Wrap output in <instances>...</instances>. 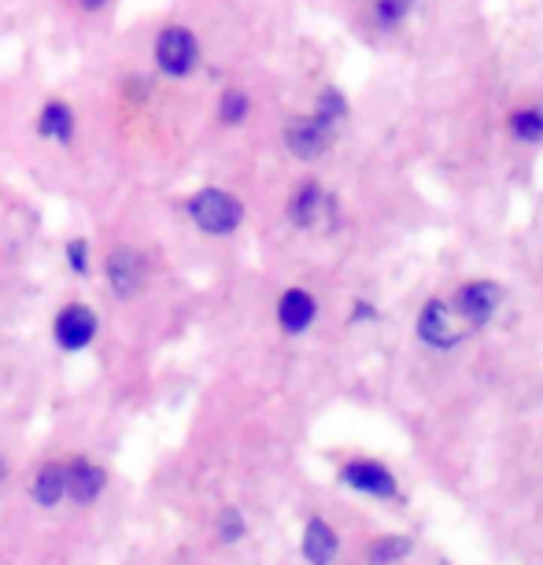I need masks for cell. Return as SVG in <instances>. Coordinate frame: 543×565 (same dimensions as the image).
I'll return each instance as SVG.
<instances>
[{
  "label": "cell",
  "mask_w": 543,
  "mask_h": 565,
  "mask_svg": "<svg viewBox=\"0 0 543 565\" xmlns=\"http://www.w3.org/2000/svg\"><path fill=\"white\" fill-rule=\"evenodd\" d=\"M181 215L204 237L226 241L244 226V200L222 185H204L181 200Z\"/></svg>",
  "instance_id": "cell-1"
},
{
  "label": "cell",
  "mask_w": 543,
  "mask_h": 565,
  "mask_svg": "<svg viewBox=\"0 0 543 565\" xmlns=\"http://www.w3.org/2000/svg\"><path fill=\"white\" fill-rule=\"evenodd\" d=\"M152 63L156 78L163 82H189L204 67V45L196 30L185 23H163L152 38Z\"/></svg>",
  "instance_id": "cell-2"
},
{
  "label": "cell",
  "mask_w": 543,
  "mask_h": 565,
  "mask_svg": "<svg viewBox=\"0 0 543 565\" xmlns=\"http://www.w3.org/2000/svg\"><path fill=\"white\" fill-rule=\"evenodd\" d=\"M285 218L296 230L337 226V196L318 178H300L285 200Z\"/></svg>",
  "instance_id": "cell-3"
},
{
  "label": "cell",
  "mask_w": 543,
  "mask_h": 565,
  "mask_svg": "<svg viewBox=\"0 0 543 565\" xmlns=\"http://www.w3.org/2000/svg\"><path fill=\"white\" fill-rule=\"evenodd\" d=\"M148 274H152V263L134 244H115L104 255V281L115 300H137L148 289Z\"/></svg>",
  "instance_id": "cell-4"
},
{
  "label": "cell",
  "mask_w": 543,
  "mask_h": 565,
  "mask_svg": "<svg viewBox=\"0 0 543 565\" xmlns=\"http://www.w3.org/2000/svg\"><path fill=\"white\" fill-rule=\"evenodd\" d=\"M337 137H340V130L326 126L315 111L289 115V119H285V126H281L285 148H289V156L300 159V163H318V159H322L329 148L337 145Z\"/></svg>",
  "instance_id": "cell-5"
},
{
  "label": "cell",
  "mask_w": 543,
  "mask_h": 565,
  "mask_svg": "<svg viewBox=\"0 0 543 565\" xmlns=\"http://www.w3.org/2000/svg\"><path fill=\"white\" fill-rule=\"evenodd\" d=\"M100 337V315L97 307L71 300L63 303L56 315H52V344H56L63 355H78Z\"/></svg>",
  "instance_id": "cell-6"
},
{
  "label": "cell",
  "mask_w": 543,
  "mask_h": 565,
  "mask_svg": "<svg viewBox=\"0 0 543 565\" xmlns=\"http://www.w3.org/2000/svg\"><path fill=\"white\" fill-rule=\"evenodd\" d=\"M503 307V285L488 281V277H473L462 281L451 296V311L459 315V322L466 329H485Z\"/></svg>",
  "instance_id": "cell-7"
},
{
  "label": "cell",
  "mask_w": 543,
  "mask_h": 565,
  "mask_svg": "<svg viewBox=\"0 0 543 565\" xmlns=\"http://www.w3.org/2000/svg\"><path fill=\"white\" fill-rule=\"evenodd\" d=\"M414 333L425 348L433 351H455L466 340V326L459 322V315L451 311V303L433 296V300L422 303L418 322H414Z\"/></svg>",
  "instance_id": "cell-8"
},
{
  "label": "cell",
  "mask_w": 543,
  "mask_h": 565,
  "mask_svg": "<svg viewBox=\"0 0 543 565\" xmlns=\"http://www.w3.org/2000/svg\"><path fill=\"white\" fill-rule=\"evenodd\" d=\"M63 484H67L71 507L89 510L108 492V469L89 455H71V458H63Z\"/></svg>",
  "instance_id": "cell-9"
},
{
  "label": "cell",
  "mask_w": 543,
  "mask_h": 565,
  "mask_svg": "<svg viewBox=\"0 0 543 565\" xmlns=\"http://www.w3.org/2000/svg\"><path fill=\"white\" fill-rule=\"evenodd\" d=\"M34 137L45 145H56V148H74L78 141V111H74L71 100L63 97H49L45 104L38 108L34 115Z\"/></svg>",
  "instance_id": "cell-10"
},
{
  "label": "cell",
  "mask_w": 543,
  "mask_h": 565,
  "mask_svg": "<svg viewBox=\"0 0 543 565\" xmlns=\"http://www.w3.org/2000/svg\"><path fill=\"white\" fill-rule=\"evenodd\" d=\"M274 318H278V329L285 337H304L307 329L318 322V300L315 292H307L304 285H292L278 296V307H274Z\"/></svg>",
  "instance_id": "cell-11"
},
{
  "label": "cell",
  "mask_w": 543,
  "mask_h": 565,
  "mask_svg": "<svg viewBox=\"0 0 543 565\" xmlns=\"http://www.w3.org/2000/svg\"><path fill=\"white\" fill-rule=\"evenodd\" d=\"M418 4L422 0H366L362 23H366V30L374 38H392L411 23L414 12H418Z\"/></svg>",
  "instance_id": "cell-12"
},
{
  "label": "cell",
  "mask_w": 543,
  "mask_h": 565,
  "mask_svg": "<svg viewBox=\"0 0 543 565\" xmlns=\"http://www.w3.org/2000/svg\"><path fill=\"white\" fill-rule=\"evenodd\" d=\"M340 481L348 488H355L362 495H377V499H392L396 495V477L388 473L381 462H370V458H355L340 469Z\"/></svg>",
  "instance_id": "cell-13"
},
{
  "label": "cell",
  "mask_w": 543,
  "mask_h": 565,
  "mask_svg": "<svg viewBox=\"0 0 543 565\" xmlns=\"http://www.w3.org/2000/svg\"><path fill=\"white\" fill-rule=\"evenodd\" d=\"M503 130L514 145L521 148H540L543 145V100H525L514 104L503 119Z\"/></svg>",
  "instance_id": "cell-14"
},
{
  "label": "cell",
  "mask_w": 543,
  "mask_h": 565,
  "mask_svg": "<svg viewBox=\"0 0 543 565\" xmlns=\"http://www.w3.org/2000/svg\"><path fill=\"white\" fill-rule=\"evenodd\" d=\"M30 503L41 510H56L60 503H67V484H63V458H49L41 462V469L34 473V481L26 488Z\"/></svg>",
  "instance_id": "cell-15"
},
{
  "label": "cell",
  "mask_w": 543,
  "mask_h": 565,
  "mask_svg": "<svg viewBox=\"0 0 543 565\" xmlns=\"http://www.w3.org/2000/svg\"><path fill=\"white\" fill-rule=\"evenodd\" d=\"M337 532L329 529V521L322 518H311L304 525V540H300V551H304V558L307 565H333L337 558Z\"/></svg>",
  "instance_id": "cell-16"
},
{
  "label": "cell",
  "mask_w": 543,
  "mask_h": 565,
  "mask_svg": "<svg viewBox=\"0 0 543 565\" xmlns=\"http://www.w3.org/2000/svg\"><path fill=\"white\" fill-rule=\"evenodd\" d=\"M252 115H255V100H252L248 89H241V85H226V89L219 93L215 122L222 126V130H241Z\"/></svg>",
  "instance_id": "cell-17"
},
{
  "label": "cell",
  "mask_w": 543,
  "mask_h": 565,
  "mask_svg": "<svg viewBox=\"0 0 543 565\" xmlns=\"http://www.w3.org/2000/svg\"><path fill=\"white\" fill-rule=\"evenodd\" d=\"M311 111H315L326 126H333V130H344L348 119H351V100H348V93L340 89L337 82H326L322 89L315 93Z\"/></svg>",
  "instance_id": "cell-18"
},
{
  "label": "cell",
  "mask_w": 543,
  "mask_h": 565,
  "mask_svg": "<svg viewBox=\"0 0 543 565\" xmlns=\"http://www.w3.org/2000/svg\"><path fill=\"white\" fill-rule=\"evenodd\" d=\"M63 266L74 277H89L93 274V241L89 237H67L63 241Z\"/></svg>",
  "instance_id": "cell-19"
},
{
  "label": "cell",
  "mask_w": 543,
  "mask_h": 565,
  "mask_svg": "<svg viewBox=\"0 0 543 565\" xmlns=\"http://www.w3.org/2000/svg\"><path fill=\"white\" fill-rule=\"evenodd\" d=\"M215 536L219 543H226V547H237V543L248 536V518H244V510L241 507H226V510H219V518H215Z\"/></svg>",
  "instance_id": "cell-20"
},
{
  "label": "cell",
  "mask_w": 543,
  "mask_h": 565,
  "mask_svg": "<svg viewBox=\"0 0 543 565\" xmlns=\"http://www.w3.org/2000/svg\"><path fill=\"white\" fill-rule=\"evenodd\" d=\"M411 554V540L407 536H381L366 547V562L370 565H388V562H400Z\"/></svg>",
  "instance_id": "cell-21"
},
{
  "label": "cell",
  "mask_w": 543,
  "mask_h": 565,
  "mask_svg": "<svg viewBox=\"0 0 543 565\" xmlns=\"http://www.w3.org/2000/svg\"><path fill=\"white\" fill-rule=\"evenodd\" d=\"M119 93H123L126 104L145 108V104L156 97V78H152V74H126V78L119 82Z\"/></svg>",
  "instance_id": "cell-22"
},
{
  "label": "cell",
  "mask_w": 543,
  "mask_h": 565,
  "mask_svg": "<svg viewBox=\"0 0 543 565\" xmlns=\"http://www.w3.org/2000/svg\"><path fill=\"white\" fill-rule=\"evenodd\" d=\"M351 322H355V326L377 322V303H374V300H366V296H359V300L351 303Z\"/></svg>",
  "instance_id": "cell-23"
},
{
  "label": "cell",
  "mask_w": 543,
  "mask_h": 565,
  "mask_svg": "<svg viewBox=\"0 0 543 565\" xmlns=\"http://www.w3.org/2000/svg\"><path fill=\"white\" fill-rule=\"evenodd\" d=\"M74 4H78L82 15H104L115 4V0H74Z\"/></svg>",
  "instance_id": "cell-24"
},
{
  "label": "cell",
  "mask_w": 543,
  "mask_h": 565,
  "mask_svg": "<svg viewBox=\"0 0 543 565\" xmlns=\"http://www.w3.org/2000/svg\"><path fill=\"white\" fill-rule=\"evenodd\" d=\"M4 477H8V469H4V458H0V488H4Z\"/></svg>",
  "instance_id": "cell-25"
}]
</instances>
